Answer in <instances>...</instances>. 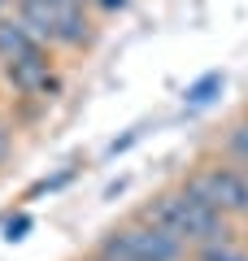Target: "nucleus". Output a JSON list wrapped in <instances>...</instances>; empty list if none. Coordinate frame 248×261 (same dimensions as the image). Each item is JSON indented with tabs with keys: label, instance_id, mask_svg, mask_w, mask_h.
<instances>
[{
	"label": "nucleus",
	"instance_id": "15",
	"mask_svg": "<svg viewBox=\"0 0 248 261\" xmlns=\"http://www.w3.org/2000/svg\"><path fill=\"white\" fill-rule=\"evenodd\" d=\"M74 261H96V257H92V252H83V257H74Z\"/></svg>",
	"mask_w": 248,
	"mask_h": 261
},
{
	"label": "nucleus",
	"instance_id": "7",
	"mask_svg": "<svg viewBox=\"0 0 248 261\" xmlns=\"http://www.w3.org/2000/svg\"><path fill=\"white\" fill-rule=\"evenodd\" d=\"M222 87H227V74H222V70H209V74H201V79H196V83L183 92V109H205L213 96H222Z\"/></svg>",
	"mask_w": 248,
	"mask_h": 261
},
{
	"label": "nucleus",
	"instance_id": "11",
	"mask_svg": "<svg viewBox=\"0 0 248 261\" xmlns=\"http://www.w3.org/2000/svg\"><path fill=\"white\" fill-rule=\"evenodd\" d=\"M135 140H139V130H127L122 140H113V144H109V152H113V157H118V152H122V148H131V144H135Z\"/></svg>",
	"mask_w": 248,
	"mask_h": 261
},
{
	"label": "nucleus",
	"instance_id": "6",
	"mask_svg": "<svg viewBox=\"0 0 248 261\" xmlns=\"http://www.w3.org/2000/svg\"><path fill=\"white\" fill-rule=\"evenodd\" d=\"M187 261H248V244L235 231V235H222V240H209L201 248H192Z\"/></svg>",
	"mask_w": 248,
	"mask_h": 261
},
{
	"label": "nucleus",
	"instance_id": "12",
	"mask_svg": "<svg viewBox=\"0 0 248 261\" xmlns=\"http://www.w3.org/2000/svg\"><path fill=\"white\" fill-rule=\"evenodd\" d=\"M235 231H239V240H244V244H248V222H244V226H235Z\"/></svg>",
	"mask_w": 248,
	"mask_h": 261
},
{
	"label": "nucleus",
	"instance_id": "8",
	"mask_svg": "<svg viewBox=\"0 0 248 261\" xmlns=\"http://www.w3.org/2000/svg\"><path fill=\"white\" fill-rule=\"evenodd\" d=\"M13 152H18V126H13L9 113H0V174L13 161Z\"/></svg>",
	"mask_w": 248,
	"mask_h": 261
},
{
	"label": "nucleus",
	"instance_id": "4",
	"mask_svg": "<svg viewBox=\"0 0 248 261\" xmlns=\"http://www.w3.org/2000/svg\"><path fill=\"white\" fill-rule=\"evenodd\" d=\"M183 183L201 196L205 205H213L231 226H244L248 222V174L244 166L227 161L222 152L205 148L192 166L183 170Z\"/></svg>",
	"mask_w": 248,
	"mask_h": 261
},
{
	"label": "nucleus",
	"instance_id": "2",
	"mask_svg": "<svg viewBox=\"0 0 248 261\" xmlns=\"http://www.w3.org/2000/svg\"><path fill=\"white\" fill-rule=\"evenodd\" d=\"M13 18L44 39L57 57H83L101 44V22L87 5H48V0H13Z\"/></svg>",
	"mask_w": 248,
	"mask_h": 261
},
{
	"label": "nucleus",
	"instance_id": "10",
	"mask_svg": "<svg viewBox=\"0 0 248 261\" xmlns=\"http://www.w3.org/2000/svg\"><path fill=\"white\" fill-rule=\"evenodd\" d=\"M87 9H92V18H118L131 9V0H87Z\"/></svg>",
	"mask_w": 248,
	"mask_h": 261
},
{
	"label": "nucleus",
	"instance_id": "14",
	"mask_svg": "<svg viewBox=\"0 0 248 261\" xmlns=\"http://www.w3.org/2000/svg\"><path fill=\"white\" fill-rule=\"evenodd\" d=\"M5 105H9V100H5V87H0V113H5Z\"/></svg>",
	"mask_w": 248,
	"mask_h": 261
},
{
	"label": "nucleus",
	"instance_id": "1",
	"mask_svg": "<svg viewBox=\"0 0 248 261\" xmlns=\"http://www.w3.org/2000/svg\"><path fill=\"white\" fill-rule=\"evenodd\" d=\"M139 214H144L148 222L165 226V231L175 235V240H183L187 248H201V244H209V240L235 235V226H231L213 205H205V200L183 183V178L157 187L144 205H139Z\"/></svg>",
	"mask_w": 248,
	"mask_h": 261
},
{
	"label": "nucleus",
	"instance_id": "3",
	"mask_svg": "<svg viewBox=\"0 0 248 261\" xmlns=\"http://www.w3.org/2000/svg\"><path fill=\"white\" fill-rule=\"evenodd\" d=\"M92 252L96 261H187V244L175 240L165 226L148 222L144 214H127L122 222L105 226L101 235L92 240Z\"/></svg>",
	"mask_w": 248,
	"mask_h": 261
},
{
	"label": "nucleus",
	"instance_id": "13",
	"mask_svg": "<svg viewBox=\"0 0 248 261\" xmlns=\"http://www.w3.org/2000/svg\"><path fill=\"white\" fill-rule=\"evenodd\" d=\"M13 9V0H0V13H9Z\"/></svg>",
	"mask_w": 248,
	"mask_h": 261
},
{
	"label": "nucleus",
	"instance_id": "9",
	"mask_svg": "<svg viewBox=\"0 0 248 261\" xmlns=\"http://www.w3.org/2000/svg\"><path fill=\"white\" fill-rule=\"evenodd\" d=\"M31 226H35V218H31L27 209H18V214H9L5 222H0V235H5L9 244H18V240H27V231H31Z\"/></svg>",
	"mask_w": 248,
	"mask_h": 261
},
{
	"label": "nucleus",
	"instance_id": "5",
	"mask_svg": "<svg viewBox=\"0 0 248 261\" xmlns=\"http://www.w3.org/2000/svg\"><path fill=\"white\" fill-rule=\"evenodd\" d=\"M213 152H222L235 166H248V109H239L235 118L222 126V135L213 140Z\"/></svg>",
	"mask_w": 248,
	"mask_h": 261
}]
</instances>
